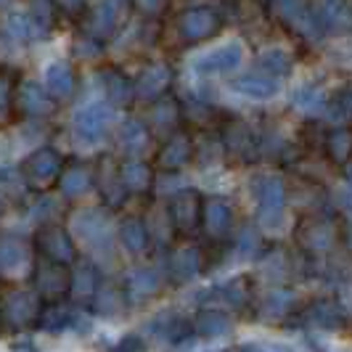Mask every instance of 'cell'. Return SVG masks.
I'll list each match as a JSON object with an SVG mask.
<instances>
[{
	"label": "cell",
	"instance_id": "6da1fadb",
	"mask_svg": "<svg viewBox=\"0 0 352 352\" xmlns=\"http://www.w3.org/2000/svg\"><path fill=\"white\" fill-rule=\"evenodd\" d=\"M32 289L43 302H64L72 294V270L67 263H56L40 254L32 265Z\"/></svg>",
	"mask_w": 352,
	"mask_h": 352
},
{
	"label": "cell",
	"instance_id": "7a4b0ae2",
	"mask_svg": "<svg viewBox=\"0 0 352 352\" xmlns=\"http://www.w3.org/2000/svg\"><path fill=\"white\" fill-rule=\"evenodd\" d=\"M45 302L40 300L35 289H16L11 294L3 297L0 305V313H3V326L6 329H37V320H40V310H43Z\"/></svg>",
	"mask_w": 352,
	"mask_h": 352
},
{
	"label": "cell",
	"instance_id": "3957f363",
	"mask_svg": "<svg viewBox=\"0 0 352 352\" xmlns=\"http://www.w3.org/2000/svg\"><path fill=\"white\" fill-rule=\"evenodd\" d=\"M336 239H339V230H336L334 223H331L329 217H323V214H307V217H302L297 230H294L297 247H300L305 254H313V257L329 254V252L336 247Z\"/></svg>",
	"mask_w": 352,
	"mask_h": 352
},
{
	"label": "cell",
	"instance_id": "277c9868",
	"mask_svg": "<svg viewBox=\"0 0 352 352\" xmlns=\"http://www.w3.org/2000/svg\"><path fill=\"white\" fill-rule=\"evenodd\" d=\"M21 173L35 191H48L51 186H58V180H61L64 159L53 146H40L21 162Z\"/></svg>",
	"mask_w": 352,
	"mask_h": 352
},
{
	"label": "cell",
	"instance_id": "5b68a950",
	"mask_svg": "<svg viewBox=\"0 0 352 352\" xmlns=\"http://www.w3.org/2000/svg\"><path fill=\"white\" fill-rule=\"evenodd\" d=\"M130 6H133V0H98L88 11L85 21H82L85 35L93 37V40H98V43L114 37V32L122 27Z\"/></svg>",
	"mask_w": 352,
	"mask_h": 352
},
{
	"label": "cell",
	"instance_id": "8992f818",
	"mask_svg": "<svg viewBox=\"0 0 352 352\" xmlns=\"http://www.w3.org/2000/svg\"><path fill=\"white\" fill-rule=\"evenodd\" d=\"M286 201H289V194H286V183L281 177H263V183L257 188V217H260V223L267 228L281 226L283 214H286Z\"/></svg>",
	"mask_w": 352,
	"mask_h": 352
},
{
	"label": "cell",
	"instance_id": "52a82bcc",
	"mask_svg": "<svg viewBox=\"0 0 352 352\" xmlns=\"http://www.w3.org/2000/svg\"><path fill=\"white\" fill-rule=\"evenodd\" d=\"M35 249L37 254L56 260V263H67L69 265L77 257V249H74V239L69 236V230L58 223H43L40 230L35 233Z\"/></svg>",
	"mask_w": 352,
	"mask_h": 352
},
{
	"label": "cell",
	"instance_id": "ba28073f",
	"mask_svg": "<svg viewBox=\"0 0 352 352\" xmlns=\"http://www.w3.org/2000/svg\"><path fill=\"white\" fill-rule=\"evenodd\" d=\"M177 27H180V35L188 43H201V40H210L223 30V16L210 6H194V8L183 11Z\"/></svg>",
	"mask_w": 352,
	"mask_h": 352
},
{
	"label": "cell",
	"instance_id": "9c48e42d",
	"mask_svg": "<svg viewBox=\"0 0 352 352\" xmlns=\"http://www.w3.org/2000/svg\"><path fill=\"white\" fill-rule=\"evenodd\" d=\"M170 212L175 220L177 236H191L196 228H201L204 217V196L196 188H186L170 199Z\"/></svg>",
	"mask_w": 352,
	"mask_h": 352
},
{
	"label": "cell",
	"instance_id": "30bf717a",
	"mask_svg": "<svg viewBox=\"0 0 352 352\" xmlns=\"http://www.w3.org/2000/svg\"><path fill=\"white\" fill-rule=\"evenodd\" d=\"M109 124H111V111L104 104H90L74 114L72 130L77 141H82L85 146H96L98 141H104Z\"/></svg>",
	"mask_w": 352,
	"mask_h": 352
},
{
	"label": "cell",
	"instance_id": "8fae6325",
	"mask_svg": "<svg viewBox=\"0 0 352 352\" xmlns=\"http://www.w3.org/2000/svg\"><path fill=\"white\" fill-rule=\"evenodd\" d=\"M244 61V48L241 43H226V45H217L210 53H204L201 58H196L194 69L199 74H228V72L239 69Z\"/></svg>",
	"mask_w": 352,
	"mask_h": 352
},
{
	"label": "cell",
	"instance_id": "7c38bea8",
	"mask_svg": "<svg viewBox=\"0 0 352 352\" xmlns=\"http://www.w3.org/2000/svg\"><path fill=\"white\" fill-rule=\"evenodd\" d=\"M16 109L32 120H43V117H51L56 111V101H53V93L48 88L27 80V82L16 85Z\"/></svg>",
	"mask_w": 352,
	"mask_h": 352
},
{
	"label": "cell",
	"instance_id": "4fadbf2b",
	"mask_svg": "<svg viewBox=\"0 0 352 352\" xmlns=\"http://www.w3.org/2000/svg\"><path fill=\"white\" fill-rule=\"evenodd\" d=\"M252 300V278L249 276H236L226 283H217L214 289H207L201 294V302H220L228 310H244Z\"/></svg>",
	"mask_w": 352,
	"mask_h": 352
},
{
	"label": "cell",
	"instance_id": "5bb4252c",
	"mask_svg": "<svg viewBox=\"0 0 352 352\" xmlns=\"http://www.w3.org/2000/svg\"><path fill=\"white\" fill-rule=\"evenodd\" d=\"M230 223H233V210L230 201L223 196H210L204 199V217H201V228L212 241H226L230 236Z\"/></svg>",
	"mask_w": 352,
	"mask_h": 352
},
{
	"label": "cell",
	"instance_id": "9a60e30c",
	"mask_svg": "<svg viewBox=\"0 0 352 352\" xmlns=\"http://www.w3.org/2000/svg\"><path fill=\"white\" fill-rule=\"evenodd\" d=\"M101 90H104L106 101L111 106H120V109H127L138 98L135 82L117 67H109V69L101 72Z\"/></svg>",
	"mask_w": 352,
	"mask_h": 352
},
{
	"label": "cell",
	"instance_id": "2e32d148",
	"mask_svg": "<svg viewBox=\"0 0 352 352\" xmlns=\"http://www.w3.org/2000/svg\"><path fill=\"white\" fill-rule=\"evenodd\" d=\"M194 157V143H191V135L188 133H180L175 130L167 141L162 143L157 154V164L167 173H175L180 167H186Z\"/></svg>",
	"mask_w": 352,
	"mask_h": 352
},
{
	"label": "cell",
	"instance_id": "e0dca14e",
	"mask_svg": "<svg viewBox=\"0 0 352 352\" xmlns=\"http://www.w3.org/2000/svg\"><path fill=\"white\" fill-rule=\"evenodd\" d=\"M201 267H204V254H201V249L191 247V244L173 249L167 257V273L177 283H188L194 276H199Z\"/></svg>",
	"mask_w": 352,
	"mask_h": 352
},
{
	"label": "cell",
	"instance_id": "ac0fdd59",
	"mask_svg": "<svg viewBox=\"0 0 352 352\" xmlns=\"http://www.w3.org/2000/svg\"><path fill=\"white\" fill-rule=\"evenodd\" d=\"M170 82H173V69H170L167 64H162V61L148 64V67L141 72V77L135 80L138 98L151 104V101H157V98H162V96L167 93Z\"/></svg>",
	"mask_w": 352,
	"mask_h": 352
},
{
	"label": "cell",
	"instance_id": "d6986e66",
	"mask_svg": "<svg viewBox=\"0 0 352 352\" xmlns=\"http://www.w3.org/2000/svg\"><path fill=\"white\" fill-rule=\"evenodd\" d=\"M117 236H120V244L130 257H143L154 241L148 233V226H146V217H124L117 228Z\"/></svg>",
	"mask_w": 352,
	"mask_h": 352
},
{
	"label": "cell",
	"instance_id": "ffe728a7",
	"mask_svg": "<svg viewBox=\"0 0 352 352\" xmlns=\"http://www.w3.org/2000/svg\"><path fill=\"white\" fill-rule=\"evenodd\" d=\"M114 162L111 157H104L101 159V167H98V188H101V196H104V204L109 210H117V207H122L124 199H127V186H124L122 180V173H120V167H111Z\"/></svg>",
	"mask_w": 352,
	"mask_h": 352
},
{
	"label": "cell",
	"instance_id": "44dd1931",
	"mask_svg": "<svg viewBox=\"0 0 352 352\" xmlns=\"http://www.w3.org/2000/svg\"><path fill=\"white\" fill-rule=\"evenodd\" d=\"M159 289H162V276H159L154 267H135L127 273L124 278V292H127V300L133 302H146L151 297H157Z\"/></svg>",
	"mask_w": 352,
	"mask_h": 352
},
{
	"label": "cell",
	"instance_id": "7402d4cb",
	"mask_svg": "<svg viewBox=\"0 0 352 352\" xmlns=\"http://www.w3.org/2000/svg\"><path fill=\"white\" fill-rule=\"evenodd\" d=\"M148 331L162 339V342H167V344H183V339H188L191 334H196V326L188 320V318H180V316H159L154 318L151 323H148Z\"/></svg>",
	"mask_w": 352,
	"mask_h": 352
},
{
	"label": "cell",
	"instance_id": "603a6c76",
	"mask_svg": "<svg viewBox=\"0 0 352 352\" xmlns=\"http://www.w3.org/2000/svg\"><path fill=\"white\" fill-rule=\"evenodd\" d=\"M305 320L316 329H326V331H339L347 326V316L344 310L336 305L334 300H318L307 307L305 313Z\"/></svg>",
	"mask_w": 352,
	"mask_h": 352
},
{
	"label": "cell",
	"instance_id": "cb8c5ba5",
	"mask_svg": "<svg viewBox=\"0 0 352 352\" xmlns=\"http://www.w3.org/2000/svg\"><path fill=\"white\" fill-rule=\"evenodd\" d=\"M74 228H77V233H80V239L88 241V244H96V247L111 244V239H109V217H106L101 210L80 212Z\"/></svg>",
	"mask_w": 352,
	"mask_h": 352
},
{
	"label": "cell",
	"instance_id": "d4e9b609",
	"mask_svg": "<svg viewBox=\"0 0 352 352\" xmlns=\"http://www.w3.org/2000/svg\"><path fill=\"white\" fill-rule=\"evenodd\" d=\"M230 88L247 98H273L278 93V77L260 69V74H244L230 80Z\"/></svg>",
	"mask_w": 352,
	"mask_h": 352
},
{
	"label": "cell",
	"instance_id": "484cf974",
	"mask_svg": "<svg viewBox=\"0 0 352 352\" xmlns=\"http://www.w3.org/2000/svg\"><path fill=\"white\" fill-rule=\"evenodd\" d=\"M180 114H183V106L177 104L175 98L170 96H162L157 101H151V120H148V127L164 135V133H175L177 122H180Z\"/></svg>",
	"mask_w": 352,
	"mask_h": 352
},
{
	"label": "cell",
	"instance_id": "4316f807",
	"mask_svg": "<svg viewBox=\"0 0 352 352\" xmlns=\"http://www.w3.org/2000/svg\"><path fill=\"white\" fill-rule=\"evenodd\" d=\"M124 305H127L124 283L122 286H117V283H111V281H101L98 292H96V297H93V302H90V307L104 318L120 316V313L124 310Z\"/></svg>",
	"mask_w": 352,
	"mask_h": 352
},
{
	"label": "cell",
	"instance_id": "83f0119b",
	"mask_svg": "<svg viewBox=\"0 0 352 352\" xmlns=\"http://www.w3.org/2000/svg\"><path fill=\"white\" fill-rule=\"evenodd\" d=\"M45 88L53 93V98H69L77 88V74L69 61H53L45 69Z\"/></svg>",
	"mask_w": 352,
	"mask_h": 352
},
{
	"label": "cell",
	"instance_id": "f1b7e54d",
	"mask_svg": "<svg viewBox=\"0 0 352 352\" xmlns=\"http://www.w3.org/2000/svg\"><path fill=\"white\" fill-rule=\"evenodd\" d=\"M0 267H3L6 276H11L19 267H32V257H30L27 241H21L19 236H3V244H0Z\"/></svg>",
	"mask_w": 352,
	"mask_h": 352
},
{
	"label": "cell",
	"instance_id": "f546056e",
	"mask_svg": "<svg viewBox=\"0 0 352 352\" xmlns=\"http://www.w3.org/2000/svg\"><path fill=\"white\" fill-rule=\"evenodd\" d=\"M151 141V127L141 120H124L120 127V146L124 154L130 157H141L146 151V146Z\"/></svg>",
	"mask_w": 352,
	"mask_h": 352
},
{
	"label": "cell",
	"instance_id": "4dcf8cb0",
	"mask_svg": "<svg viewBox=\"0 0 352 352\" xmlns=\"http://www.w3.org/2000/svg\"><path fill=\"white\" fill-rule=\"evenodd\" d=\"M120 173H122V180L127 186L130 194H146L151 186H154V170L151 164H146L141 159H127L120 164Z\"/></svg>",
	"mask_w": 352,
	"mask_h": 352
},
{
	"label": "cell",
	"instance_id": "1f68e13d",
	"mask_svg": "<svg viewBox=\"0 0 352 352\" xmlns=\"http://www.w3.org/2000/svg\"><path fill=\"white\" fill-rule=\"evenodd\" d=\"M93 186V173H90L85 164L74 162L69 167H64L61 180H58V188L67 199H77V196H85Z\"/></svg>",
	"mask_w": 352,
	"mask_h": 352
},
{
	"label": "cell",
	"instance_id": "d6a6232c",
	"mask_svg": "<svg viewBox=\"0 0 352 352\" xmlns=\"http://www.w3.org/2000/svg\"><path fill=\"white\" fill-rule=\"evenodd\" d=\"M146 226H148V233H151V239L157 241L159 247L162 244H170V239L177 233L170 204H154L151 212L146 214Z\"/></svg>",
	"mask_w": 352,
	"mask_h": 352
},
{
	"label": "cell",
	"instance_id": "836d02e7",
	"mask_svg": "<svg viewBox=\"0 0 352 352\" xmlns=\"http://www.w3.org/2000/svg\"><path fill=\"white\" fill-rule=\"evenodd\" d=\"M223 143H226L228 157H233L236 162H247L252 157V151H254V146H257L252 130L241 122L230 124L228 130H226V135H223Z\"/></svg>",
	"mask_w": 352,
	"mask_h": 352
},
{
	"label": "cell",
	"instance_id": "e575fe53",
	"mask_svg": "<svg viewBox=\"0 0 352 352\" xmlns=\"http://www.w3.org/2000/svg\"><path fill=\"white\" fill-rule=\"evenodd\" d=\"M98 286H101V276H98V270L93 265L82 263L77 270H72V297L77 302H88L90 305L96 292H98Z\"/></svg>",
	"mask_w": 352,
	"mask_h": 352
},
{
	"label": "cell",
	"instance_id": "d590c367",
	"mask_svg": "<svg viewBox=\"0 0 352 352\" xmlns=\"http://www.w3.org/2000/svg\"><path fill=\"white\" fill-rule=\"evenodd\" d=\"M72 320H74V310L64 307L61 302H45L40 310L37 329L48 334H61L64 329H72Z\"/></svg>",
	"mask_w": 352,
	"mask_h": 352
},
{
	"label": "cell",
	"instance_id": "8d00e7d4",
	"mask_svg": "<svg viewBox=\"0 0 352 352\" xmlns=\"http://www.w3.org/2000/svg\"><path fill=\"white\" fill-rule=\"evenodd\" d=\"M318 14L326 30H352V6L347 0H320Z\"/></svg>",
	"mask_w": 352,
	"mask_h": 352
},
{
	"label": "cell",
	"instance_id": "74e56055",
	"mask_svg": "<svg viewBox=\"0 0 352 352\" xmlns=\"http://www.w3.org/2000/svg\"><path fill=\"white\" fill-rule=\"evenodd\" d=\"M292 307H294V294L289 289H270L257 305L265 320H278V318L289 316Z\"/></svg>",
	"mask_w": 352,
	"mask_h": 352
},
{
	"label": "cell",
	"instance_id": "f35d334b",
	"mask_svg": "<svg viewBox=\"0 0 352 352\" xmlns=\"http://www.w3.org/2000/svg\"><path fill=\"white\" fill-rule=\"evenodd\" d=\"M196 336L201 339H220L230 331V318L223 310H201L194 320Z\"/></svg>",
	"mask_w": 352,
	"mask_h": 352
},
{
	"label": "cell",
	"instance_id": "ab89813d",
	"mask_svg": "<svg viewBox=\"0 0 352 352\" xmlns=\"http://www.w3.org/2000/svg\"><path fill=\"white\" fill-rule=\"evenodd\" d=\"M326 154L329 159L339 164V167H344V164H350L352 162V130L350 127H336L334 133H329V138H326Z\"/></svg>",
	"mask_w": 352,
	"mask_h": 352
},
{
	"label": "cell",
	"instance_id": "60d3db41",
	"mask_svg": "<svg viewBox=\"0 0 352 352\" xmlns=\"http://www.w3.org/2000/svg\"><path fill=\"white\" fill-rule=\"evenodd\" d=\"M30 188H32V186H30V180L24 177L21 167H6V170H3V199H6V201H14V204L24 201V196H27Z\"/></svg>",
	"mask_w": 352,
	"mask_h": 352
},
{
	"label": "cell",
	"instance_id": "b9f144b4",
	"mask_svg": "<svg viewBox=\"0 0 352 352\" xmlns=\"http://www.w3.org/2000/svg\"><path fill=\"white\" fill-rule=\"evenodd\" d=\"M40 30H37V24L32 21V16L27 14V16H11L6 21V30H3V37H6V43H16V45H24V43H30L32 35H37Z\"/></svg>",
	"mask_w": 352,
	"mask_h": 352
},
{
	"label": "cell",
	"instance_id": "7bdbcfd3",
	"mask_svg": "<svg viewBox=\"0 0 352 352\" xmlns=\"http://www.w3.org/2000/svg\"><path fill=\"white\" fill-rule=\"evenodd\" d=\"M292 104L297 106V109H302V111H323L326 106H329V101H326V93L320 88H316V85H302V88L294 90V96H292Z\"/></svg>",
	"mask_w": 352,
	"mask_h": 352
},
{
	"label": "cell",
	"instance_id": "ee69618b",
	"mask_svg": "<svg viewBox=\"0 0 352 352\" xmlns=\"http://www.w3.org/2000/svg\"><path fill=\"white\" fill-rule=\"evenodd\" d=\"M260 69L267 72V74H273V77H286L289 72H292V56L281 48H270V51H265L260 56Z\"/></svg>",
	"mask_w": 352,
	"mask_h": 352
},
{
	"label": "cell",
	"instance_id": "f6af8a7d",
	"mask_svg": "<svg viewBox=\"0 0 352 352\" xmlns=\"http://www.w3.org/2000/svg\"><path fill=\"white\" fill-rule=\"evenodd\" d=\"M56 14H58V6L53 0H32L30 3V16L37 24L40 32H48L56 21Z\"/></svg>",
	"mask_w": 352,
	"mask_h": 352
},
{
	"label": "cell",
	"instance_id": "bcb514c9",
	"mask_svg": "<svg viewBox=\"0 0 352 352\" xmlns=\"http://www.w3.org/2000/svg\"><path fill=\"white\" fill-rule=\"evenodd\" d=\"M236 249H239V257L241 260H252V257H257L260 254V249H263V239H260V233L247 226V228H241V233L236 236Z\"/></svg>",
	"mask_w": 352,
	"mask_h": 352
},
{
	"label": "cell",
	"instance_id": "7dc6e473",
	"mask_svg": "<svg viewBox=\"0 0 352 352\" xmlns=\"http://www.w3.org/2000/svg\"><path fill=\"white\" fill-rule=\"evenodd\" d=\"M56 214H58V201L56 199H40L32 210V217L37 223H56Z\"/></svg>",
	"mask_w": 352,
	"mask_h": 352
},
{
	"label": "cell",
	"instance_id": "c3c4849f",
	"mask_svg": "<svg viewBox=\"0 0 352 352\" xmlns=\"http://www.w3.org/2000/svg\"><path fill=\"white\" fill-rule=\"evenodd\" d=\"M183 111L188 114V120H196V122H210V117L214 114L210 104H201L196 98H188V104L183 106Z\"/></svg>",
	"mask_w": 352,
	"mask_h": 352
},
{
	"label": "cell",
	"instance_id": "681fc988",
	"mask_svg": "<svg viewBox=\"0 0 352 352\" xmlns=\"http://www.w3.org/2000/svg\"><path fill=\"white\" fill-rule=\"evenodd\" d=\"M334 114H339L344 122H352V88H344L334 101Z\"/></svg>",
	"mask_w": 352,
	"mask_h": 352
},
{
	"label": "cell",
	"instance_id": "f907efd6",
	"mask_svg": "<svg viewBox=\"0 0 352 352\" xmlns=\"http://www.w3.org/2000/svg\"><path fill=\"white\" fill-rule=\"evenodd\" d=\"M133 6L146 16H159L167 8V0H133Z\"/></svg>",
	"mask_w": 352,
	"mask_h": 352
},
{
	"label": "cell",
	"instance_id": "816d5d0a",
	"mask_svg": "<svg viewBox=\"0 0 352 352\" xmlns=\"http://www.w3.org/2000/svg\"><path fill=\"white\" fill-rule=\"evenodd\" d=\"M56 6H58V11H64V14H82V8H85V0H53Z\"/></svg>",
	"mask_w": 352,
	"mask_h": 352
},
{
	"label": "cell",
	"instance_id": "f5cc1de1",
	"mask_svg": "<svg viewBox=\"0 0 352 352\" xmlns=\"http://www.w3.org/2000/svg\"><path fill=\"white\" fill-rule=\"evenodd\" d=\"M117 347H120V350H146V342H143L138 334H133V336H124Z\"/></svg>",
	"mask_w": 352,
	"mask_h": 352
},
{
	"label": "cell",
	"instance_id": "db71d44e",
	"mask_svg": "<svg viewBox=\"0 0 352 352\" xmlns=\"http://www.w3.org/2000/svg\"><path fill=\"white\" fill-rule=\"evenodd\" d=\"M344 175H347V180H350V186H352V162L350 164H344Z\"/></svg>",
	"mask_w": 352,
	"mask_h": 352
}]
</instances>
